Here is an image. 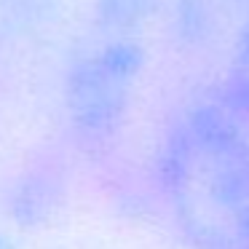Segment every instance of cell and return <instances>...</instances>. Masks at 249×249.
Segmentation results:
<instances>
[{
    "instance_id": "6da1fadb",
    "label": "cell",
    "mask_w": 249,
    "mask_h": 249,
    "mask_svg": "<svg viewBox=\"0 0 249 249\" xmlns=\"http://www.w3.org/2000/svg\"><path fill=\"white\" fill-rule=\"evenodd\" d=\"M179 201L206 249H249V129L209 107L188 126L179 150Z\"/></svg>"
},
{
    "instance_id": "7a4b0ae2",
    "label": "cell",
    "mask_w": 249,
    "mask_h": 249,
    "mask_svg": "<svg viewBox=\"0 0 249 249\" xmlns=\"http://www.w3.org/2000/svg\"><path fill=\"white\" fill-rule=\"evenodd\" d=\"M228 110L244 124H249V11L244 19V33L233 59L231 86H228Z\"/></svg>"
}]
</instances>
